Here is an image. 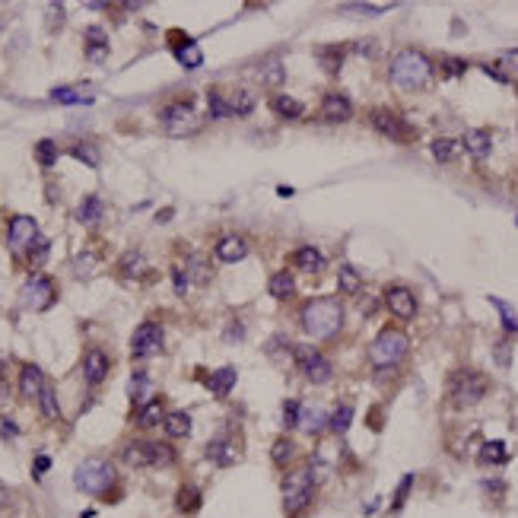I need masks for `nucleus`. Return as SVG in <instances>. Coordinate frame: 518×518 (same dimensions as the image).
<instances>
[{
    "instance_id": "ddd939ff",
    "label": "nucleus",
    "mask_w": 518,
    "mask_h": 518,
    "mask_svg": "<svg viewBox=\"0 0 518 518\" xmlns=\"http://www.w3.org/2000/svg\"><path fill=\"white\" fill-rule=\"evenodd\" d=\"M159 118H162V124L172 134H185V131L194 124V102L191 99H175V102H169V106L159 112Z\"/></svg>"
},
{
    "instance_id": "c85d7f7f",
    "label": "nucleus",
    "mask_w": 518,
    "mask_h": 518,
    "mask_svg": "<svg viewBox=\"0 0 518 518\" xmlns=\"http://www.w3.org/2000/svg\"><path fill=\"white\" fill-rule=\"evenodd\" d=\"M102 213H106V203H102V197L99 194H86L80 203V210H76V219L86 226H96L99 219H102Z\"/></svg>"
},
{
    "instance_id": "8fccbe9b",
    "label": "nucleus",
    "mask_w": 518,
    "mask_h": 518,
    "mask_svg": "<svg viewBox=\"0 0 518 518\" xmlns=\"http://www.w3.org/2000/svg\"><path fill=\"white\" fill-rule=\"evenodd\" d=\"M299 423H302V404H299V401H286V404H283V426L296 429Z\"/></svg>"
},
{
    "instance_id": "0e129e2a",
    "label": "nucleus",
    "mask_w": 518,
    "mask_h": 518,
    "mask_svg": "<svg viewBox=\"0 0 518 518\" xmlns=\"http://www.w3.org/2000/svg\"><path fill=\"white\" fill-rule=\"evenodd\" d=\"M483 74H490V76H493V80H499V83H509V76H506L503 70H496L493 64H483Z\"/></svg>"
},
{
    "instance_id": "9b49d317",
    "label": "nucleus",
    "mask_w": 518,
    "mask_h": 518,
    "mask_svg": "<svg viewBox=\"0 0 518 518\" xmlns=\"http://www.w3.org/2000/svg\"><path fill=\"white\" fill-rule=\"evenodd\" d=\"M38 239V223L32 217H26V213H19V217L10 219L7 226V245L13 255H23V251H29L32 245H35Z\"/></svg>"
},
{
    "instance_id": "a211bd4d",
    "label": "nucleus",
    "mask_w": 518,
    "mask_h": 518,
    "mask_svg": "<svg viewBox=\"0 0 518 518\" xmlns=\"http://www.w3.org/2000/svg\"><path fill=\"white\" fill-rule=\"evenodd\" d=\"M45 372L35 366V362H26L23 366V372H19V394H23L26 401H32L35 398L38 401V394H42V388H45Z\"/></svg>"
},
{
    "instance_id": "423d86ee",
    "label": "nucleus",
    "mask_w": 518,
    "mask_h": 518,
    "mask_svg": "<svg viewBox=\"0 0 518 518\" xmlns=\"http://www.w3.org/2000/svg\"><path fill=\"white\" fill-rule=\"evenodd\" d=\"M315 496V471L312 467H299V471L283 477V509L286 515L302 512Z\"/></svg>"
},
{
    "instance_id": "4d7b16f0",
    "label": "nucleus",
    "mask_w": 518,
    "mask_h": 518,
    "mask_svg": "<svg viewBox=\"0 0 518 518\" xmlns=\"http://www.w3.org/2000/svg\"><path fill=\"white\" fill-rule=\"evenodd\" d=\"M172 280H175V293H178V296L188 293L191 280H188V274H185V267H172Z\"/></svg>"
},
{
    "instance_id": "37998d69",
    "label": "nucleus",
    "mask_w": 518,
    "mask_h": 518,
    "mask_svg": "<svg viewBox=\"0 0 518 518\" xmlns=\"http://www.w3.org/2000/svg\"><path fill=\"white\" fill-rule=\"evenodd\" d=\"M350 423H353V407H350V404H337V410L331 413V420H328L331 433H346V429H350Z\"/></svg>"
},
{
    "instance_id": "7ed1b4c3",
    "label": "nucleus",
    "mask_w": 518,
    "mask_h": 518,
    "mask_svg": "<svg viewBox=\"0 0 518 518\" xmlns=\"http://www.w3.org/2000/svg\"><path fill=\"white\" fill-rule=\"evenodd\" d=\"M74 483H76V490H80V493H86V496H106L108 490L115 487V467H112V461L99 458V455L86 458L80 467H76Z\"/></svg>"
},
{
    "instance_id": "de8ad7c7",
    "label": "nucleus",
    "mask_w": 518,
    "mask_h": 518,
    "mask_svg": "<svg viewBox=\"0 0 518 518\" xmlns=\"http://www.w3.org/2000/svg\"><path fill=\"white\" fill-rule=\"evenodd\" d=\"M70 156H76L80 162L90 165V169H96V165H99V150L92 147V143H76L74 150H70Z\"/></svg>"
},
{
    "instance_id": "58836bf2",
    "label": "nucleus",
    "mask_w": 518,
    "mask_h": 518,
    "mask_svg": "<svg viewBox=\"0 0 518 518\" xmlns=\"http://www.w3.org/2000/svg\"><path fill=\"white\" fill-rule=\"evenodd\" d=\"M38 407H42V417H45V420H60L58 394H54L51 385H45V388H42V394H38Z\"/></svg>"
},
{
    "instance_id": "a878e982",
    "label": "nucleus",
    "mask_w": 518,
    "mask_h": 518,
    "mask_svg": "<svg viewBox=\"0 0 518 518\" xmlns=\"http://www.w3.org/2000/svg\"><path fill=\"white\" fill-rule=\"evenodd\" d=\"M293 261H296V267H299V271H308V274L324 271V255L318 251L315 245H302L299 251L293 255Z\"/></svg>"
},
{
    "instance_id": "f3484780",
    "label": "nucleus",
    "mask_w": 518,
    "mask_h": 518,
    "mask_svg": "<svg viewBox=\"0 0 518 518\" xmlns=\"http://www.w3.org/2000/svg\"><path fill=\"white\" fill-rule=\"evenodd\" d=\"M213 255L223 264H239L242 258L248 255V242L242 239V235H223V239L217 242V248H213Z\"/></svg>"
},
{
    "instance_id": "0eeeda50",
    "label": "nucleus",
    "mask_w": 518,
    "mask_h": 518,
    "mask_svg": "<svg viewBox=\"0 0 518 518\" xmlns=\"http://www.w3.org/2000/svg\"><path fill=\"white\" fill-rule=\"evenodd\" d=\"M487 391H490L487 376L471 372V369H458V372L449 378V394L458 407H471V404H477V401H483Z\"/></svg>"
},
{
    "instance_id": "4be33fe9",
    "label": "nucleus",
    "mask_w": 518,
    "mask_h": 518,
    "mask_svg": "<svg viewBox=\"0 0 518 518\" xmlns=\"http://www.w3.org/2000/svg\"><path fill=\"white\" fill-rule=\"evenodd\" d=\"M83 38H86V58H90V60H106V54H108V35H106V29H102V26H90Z\"/></svg>"
},
{
    "instance_id": "6e6552de",
    "label": "nucleus",
    "mask_w": 518,
    "mask_h": 518,
    "mask_svg": "<svg viewBox=\"0 0 518 518\" xmlns=\"http://www.w3.org/2000/svg\"><path fill=\"white\" fill-rule=\"evenodd\" d=\"M19 302H23L29 312H45V308H51L54 302H58V286H54L51 277L35 274V277H29L23 283V290H19Z\"/></svg>"
},
{
    "instance_id": "39448f33",
    "label": "nucleus",
    "mask_w": 518,
    "mask_h": 518,
    "mask_svg": "<svg viewBox=\"0 0 518 518\" xmlns=\"http://www.w3.org/2000/svg\"><path fill=\"white\" fill-rule=\"evenodd\" d=\"M407 346H410V340H407L404 331L385 328L382 334L372 340V346H369V360H372V366H378V369L398 366V362L407 356Z\"/></svg>"
},
{
    "instance_id": "052dcab7",
    "label": "nucleus",
    "mask_w": 518,
    "mask_h": 518,
    "mask_svg": "<svg viewBox=\"0 0 518 518\" xmlns=\"http://www.w3.org/2000/svg\"><path fill=\"white\" fill-rule=\"evenodd\" d=\"M48 467H51V458H48V455H38V458L32 461V474H35V477H42Z\"/></svg>"
},
{
    "instance_id": "c756f323",
    "label": "nucleus",
    "mask_w": 518,
    "mask_h": 518,
    "mask_svg": "<svg viewBox=\"0 0 518 518\" xmlns=\"http://www.w3.org/2000/svg\"><path fill=\"white\" fill-rule=\"evenodd\" d=\"M296 442L290 436H280V439H274V445H271V461L277 467H290L296 461Z\"/></svg>"
},
{
    "instance_id": "69168bd1",
    "label": "nucleus",
    "mask_w": 518,
    "mask_h": 518,
    "mask_svg": "<svg viewBox=\"0 0 518 518\" xmlns=\"http://www.w3.org/2000/svg\"><path fill=\"white\" fill-rule=\"evenodd\" d=\"M10 385H7V372H3V362H0V401H7Z\"/></svg>"
},
{
    "instance_id": "f03ea898",
    "label": "nucleus",
    "mask_w": 518,
    "mask_h": 518,
    "mask_svg": "<svg viewBox=\"0 0 518 518\" xmlns=\"http://www.w3.org/2000/svg\"><path fill=\"white\" fill-rule=\"evenodd\" d=\"M388 76L398 90L417 92L433 80V60H429L423 51H417V48H404V51H398L394 58H391Z\"/></svg>"
},
{
    "instance_id": "864d4df0",
    "label": "nucleus",
    "mask_w": 518,
    "mask_h": 518,
    "mask_svg": "<svg viewBox=\"0 0 518 518\" xmlns=\"http://www.w3.org/2000/svg\"><path fill=\"white\" fill-rule=\"evenodd\" d=\"M391 10V3H346L344 13H385Z\"/></svg>"
},
{
    "instance_id": "a19ab883",
    "label": "nucleus",
    "mask_w": 518,
    "mask_h": 518,
    "mask_svg": "<svg viewBox=\"0 0 518 518\" xmlns=\"http://www.w3.org/2000/svg\"><path fill=\"white\" fill-rule=\"evenodd\" d=\"M147 388H150V376H147V372H134V378H131V385H128V394L137 407L150 401L147 398Z\"/></svg>"
},
{
    "instance_id": "09e8293b",
    "label": "nucleus",
    "mask_w": 518,
    "mask_h": 518,
    "mask_svg": "<svg viewBox=\"0 0 518 518\" xmlns=\"http://www.w3.org/2000/svg\"><path fill=\"white\" fill-rule=\"evenodd\" d=\"M48 251H51V242H48V239H42V235H38V239H35V245L29 248V261H32V267H42V264L48 261Z\"/></svg>"
},
{
    "instance_id": "2f4dec72",
    "label": "nucleus",
    "mask_w": 518,
    "mask_h": 518,
    "mask_svg": "<svg viewBox=\"0 0 518 518\" xmlns=\"http://www.w3.org/2000/svg\"><path fill=\"white\" fill-rule=\"evenodd\" d=\"M185 274H188V280H191V283H197V286H207L213 280L210 264L203 261L201 255H191L188 258V267H185Z\"/></svg>"
},
{
    "instance_id": "5701e85b",
    "label": "nucleus",
    "mask_w": 518,
    "mask_h": 518,
    "mask_svg": "<svg viewBox=\"0 0 518 518\" xmlns=\"http://www.w3.org/2000/svg\"><path fill=\"white\" fill-rule=\"evenodd\" d=\"M461 143H465V150L471 153L474 159H487L490 150H493V143H490V134H487L483 128H471V131L465 134V140H461Z\"/></svg>"
},
{
    "instance_id": "5fc2aeb1",
    "label": "nucleus",
    "mask_w": 518,
    "mask_h": 518,
    "mask_svg": "<svg viewBox=\"0 0 518 518\" xmlns=\"http://www.w3.org/2000/svg\"><path fill=\"white\" fill-rule=\"evenodd\" d=\"M467 70V60H461V58H445L442 60V74L445 76H461Z\"/></svg>"
},
{
    "instance_id": "cd10ccee",
    "label": "nucleus",
    "mask_w": 518,
    "mask_h": 518,
    "mask_svg": "<svg viewBox=\"0 0 518 518\" xmlns=\"http://www.w3.org/2000/svg\"><path fill=\"white\" fill-rule=\"evenodd\" d=\"M201 490L191 487V483H185V487L178 490V496H175V509L181 512V515H197L201 512Z\"/></svg>"
},
{
    "instance_id": "473e14b6",
    "label": "nucleus",
    "mask_w": 518,
    "mask_h": 518,
    "mask_svg": "<svg viewBox=\"0 0 518 518\" xmlns=\"http://www.w3.org/2000/svg\"><path fill=\"white\" fill-rule=\"evenodd\" d=\"M318 64L324 67V74H340V67H344V48L337 45H328V48H318Z\"/></svg>"
},
{
    "instance_id": "6ab92c4d",
    "label": "nucleus",
    "mask_w": 518,
    "mask_h": 518,
    "mask_svg": "<svg viewBox=\"0 0 518 518\" xmlns=\"http://www.w3.org/2000/svg\"><path fill=\"white\" fill-rule=\"evenodd\" d=\"M165 417H169V413H165V401L162 398H150L147 404L137 407L134 420H137V426H140V429H153V426H162Z\"/></svg>"
},
{
    "instance_id": "1a4fd4ad",
    "label": "nucleus",
    "mask_w": 518,
    "mask_h": 518,
    "mask_svg": "<svg viewBox=\"0 0 518 518\" xmlns=\"http://www.w3.org/2000/svg\"><path fill=\"white\" fill-rule=\"evenodd\" d=\"M162 344H165L162 324L143 321L140 328L134 331V337H131V356H134V360H150V356H156L159 350H162Z\"/></svg>"
},
{
    "instance_id": "dca6fc26",
    "label": "nucleus",
    "mask_w": 518,
    "mask_h": 518,
    "mask_svg": "<svg viewBox=\"0 0 518 518\" xmlns=\"http://www.w3.org/2000/svg\"><path fill=\"white\" fill-rule=\"evenodd\" d=\"M321 115H324V121H331V124L350 121L353 118V102H350L344 92H328V96L321 99Z\"/></svg>"
},
{
    "instance_id": "f704fd0d",
    "label": "nucleus",
    "mask_w": 518,
    "mask_h": 518,
    "mask_svg": "<svg viewBox=\"0 0 518 518\" xmlns=\"http://www.w3.org/2000/svg\"><path fill=\"white\" fill-rule=\"evenodd\" d=\"M481 461H483V465H506V461H509V449H506V442H499V439L483 442Z\"/></svg>"
},
{
    "instance_id": "e2e57ef3",
    "label": "nucleus",
    "mask_w": 518,
    "mask_h": 518,
    "mask_svg": "<svg viewBox=\"0 0 518 518\" xmlns=\"http://www.w3.org/2000/svg\"><path fill=\"white\" fill-rule=\"evenodd\" d=\"M499 60H503L506 67L518 70V48H509V51H503V54H499Z\"/></svg>"
},
{
    "instance_id": "aec40b11",
    "label": "nucleus",
    "mask_w": 518,
    "mask_h": 518,
    "mask_svg": "<svg viewBox=\"0 0 518 518\" xmlns=\"http://www.w3.org/2000/svg\"><path fill=\"white\" fill-rule=\"evenodd\" d=\"M207 458L219 467H229L239 461V449H235L233 439H213V442L207 445Z\"/></svg>"
},
{
    "instance_id": "20e7f679",
    "label": "nucleus",
    "mask_w": 518,
    "mask_h": 518,
    "mask_svg": "<svg viewBox=\"0 0 518 518\" xmlns=\"http://www.w3.org/2000/svg\"><path fill=\"white\" fill-rule=\"evenodd\" d=\"M121 458L131 467H169L175 465V449L169 442H147V439H134L121 449Z\"/></svg>"
},
{
    "instance_id": "338daca9",
    "label": "nucleus",
    "mask_w": 518,
    "mask_h": 518,
    "mask_svg": "<svg viewBox=\"0 0 518 518\" xmlns=\"http://www.w3.org/2000/svg\"><path fill=\"white\" fill-rule=\"evenodd\" d=\"M7 506H10V490L0 483V509H7Z\"/></svg>"
},
{
    "instance_id": "f8f14e48",
    "label": "nucleus",
    "mask_w": 518,
    "mask_h": 518,
    "mask_svg": "<svg viewBox=\"0 0 518 518\" xmlns=\"http://www.w3.org/2000/svg\"><path fill=\"white\" fill-rule=\"evenodd\" d=\"M369 118H372V128H376L382 137H388V140H394V143L413 140V128L407 124L404 118H401V115L388 112V108H376Z\"/></svg>"
},
{
    "instance_id": "a18cd8bd",
    "label": "nucleus",
    "mask_w": 518,
    "mask_h": 518,
    "mask_svg": "<svg viewBox=\"0 0 518 518\" xmlns=\"http://www.w3.org/2000/svg\"><path fill=\"white\" fill-rule=\"evenodd\" d=\"M229 108H233V115H251V108H255V92L239 90L233 96V102H229Z\"/></svg>"
},
{
    "instance_id": "e433bc0d",
    "label": "nucleus",
    "mask_w": 518,
    "mask_h": 518,
    "mask_svg": "<svg viewBox=\"0 0 518 518\" xmlns=\"http://www.w3.org/2000/svg\"><path fill=\"white\" fill-rule=\"evenodd\" d=\"M207 112H210L213 121H219V118H229V115H233V108H229V99H226L223 92L210 90V92H207Z\"/></svg>"
},
{
    "instance_id": "9d476101",
    "label": "nucleus",
    "mask_w": 518,
    "mask_h": 518,
    "mask_svg": "<svg viewBox=\"0 0 518 518\" xmlns=\"http://www.w3.org/2000/svg\"><path fill=\"white\" fill-rule=\"evenodd\" d=\"M293 356L302 362V372L312 385H328L331 376H334V366H331L328 356H321L312 346H293Z\"/></svg>"
},
{
    "instance_id": "c9c22d12",
    "label": "nucleus",
    "mask_w": 518,
    "mask_h": 518,
    "mask_svg": "<svg viewBox=\"0 0 518 518\" xmlns=\"http://www.w3.org/2000/svg\"><path fill=\"white\" fill-rule=\"evenodd\" d=\"M429 150H433V159H436V162H451L455 153H458V140H451V137H436V140L429 143Z\"/></svg>"
},
{
    "instance_id": "774afa93",
    "label": "nucleus",
    "mask_w": 518,
    "mask_h": 518,
    "mask_svg": "<svg viewBox=\"0 0 518 518\" xmlns=\"http://www.w3.org/2000/svg\"><path fill=\"white\" fill-rule=\"evenodd\" d=\"M515 226H518V217H515Z\"/></svg>"
},
{
    "instance_id": "c03bdc74",
    "label": "nucleus",
    "mask_w": 518,
    "mask_h": 518,
    "mask_svg": "<svg viewBox=\"0 0 518 518\" xmlns=\"http://www.w3.org/2000/svg\"><path fill=\"white\" fill-rule=\"evenodd\" d=\"M35 162L42 165V169H51V165L58 162V143H54V140H38L35 143Z\"/></svg>"
},
{
    "instance_id": "6e6d98bb",
    "label": "nucleus",
    "mask_w": 518,
    "mask_h": 518,
    "mask_svg": "<svg viewBox=\"0 0 518 518\" xmlns=\"http://www.w3.org/2000/svg\"><path fill=\"white\" fill-rule=\"evenodd\" d=\"M496 362H499L503 369L512 366V344L509 340H499V344H496Z\"/></svg>"
},
{
    "instance_id": "4468645a",
    "label": "nucleus",
    "mask_w": 518,
    "mask_h": 518,
    "mask_svg": "<svg viewBox=\"0 0 518 518\" xmlns=\"http://www.w3.org/2000/svg\"><path fill=\"white\" fill-rule=\"evenodd\" d=\"M385 302H388L391 315L401 318V321H410V318L417 315V296H413L407 286H388Z\"/></svg>"
},
{
    "instance_id": "393cba45",
    "label": "nucleus",
    "mask_w": 518,
    "mask_h": 518,
    "mask_svg": "<svg viewBox=\"0 0 518 518\" xmlns=\"http://www.w3.org/2000/svg\"><path fill=\"white\" fill-rule=\"evenodd\" d=\"M267 293L274 299H293L296 296V277L290 271H277L271 280H267Z\"/></svg>"
},
{
    "instance_id": "2eb2a0df",
    "label": "nucleus",
    "mask_w": 518,
    "mask_h": 518,
    "mask_svg": "<svg viewBox=\"0 0 518 518\" xmlns=\"http://www.w3.org/2000/svg\"><path fill=\"white\" fill-rule=\"evenodd\" d=\"M108 372H112V360H108L106 350H99V346L86 350V356H83V378L90 385H99L106 382Z\"/></svg>"
},
{
    "instance_id": "bf43d9fd",
    "label": "nucleus",
    "mask_w": 518,
    "mask_h": 518,
    "mask_svg": "<svg viewBox=\"0 0 518 518\" xmlns=\"http://www.w3.org/2000/svg\"><path fill=\"white\" fill-rule=\"evenodd\" d=\"M0 436H3V439L10 442V439L19 436V426H16L13 420H7V417H3V420H0Z\"/></svg>"
},
{
    "instance_id": "3c124183",
    "label": "nucleus",
    "mask_w": 518,
    "mask_h": 518,
    "mask_svg": "<svg viewBox=\"0 0 518 518\" xmlns=\"http://www.w3.org/2000/svg\"><path fill=\"white\" fill-rule=\"evenodd\" d=\"M410 487H413V474H404V477H401V483H398V490H394V499H391V512H398L401 506L407 503V493H410Z\"/></svg>"
},
{
    "instance_id": "7c9ffc66",
    "label": "nucleus",
    "mask_w": 518,
    "mask_h": 518,
    "mask_svg": "<svg viewBox=\"0 0 518 518\" xmlns=\"http://www.w3.org/2000/svg\"><path fill=\"white\" fill-rule=\"evenodd\" d=\"M51 99L60 106H90L92 92L80 90V86H58V90H51Z\"/></svg>"
},
{
    "instance_id": "680f3d73",
    "label": "nucleus",
    "mask_w": 518,
    "mask_h": 518,
    "mask_svg": "<svg viewBox=\"0 0 518 518\" xmlns=\"http://www.w3.org/2000/svg\"><path fill=\"white\" fill-rule=\"evenodd\" d=\"M356 51L360 54H366V58H372V54L378 51V45H376V38H362L360 45H356Z\"/></svg>"
},
{
    "instance_id": "72a5a7b5",
    "label": "nucleus",
    "mask_w": 518,
    "mask_h": 518,
    "mask_svg": "<svg viewBox=\"0 0 518 518\" xmlns=\"http://www.w3.org/2000/svg\"><path fill=\"white\" fill-rule=\"evenodd\" d=\"M271 106H274V112L280 115V118H302V112H306V108H302V102H296L293 96H283V92H277V96L271 99Z\"/></svg>"
},
{
    "instance_id": "ea45409f",
    "label": "nucleus",
    "mask_w": 518,
    "mask_h": 518,
    "mask_svg": "<svg viewBox=\"0 0 518 518\" xmlns=\"http://www.w3.org/2000/svg\"><path fill=\"white\" fill-rule=\"evenodd\" d=\"M337 286H340V293H346V296H356L362 290V280H360V274L353 271V267H340V274H337Z\"/></svg>"
},
{
    "instance_id": "603ef678",
    "label": "nucleus",
    "mask_w": 518,
    "mask_h": 518,
    "mask_svg": "<svg viewBox=\"0 0 518 518\" xmlns=\"http://www.w3.org/2000/svg\"><path fill=\"white\" fill-rule=\"evenodd\" d=\"M283 64L280 60H271V64H264V70H261V80L267 83V86H280L283 83Z\"/></svg>"
},
{
    "instance_id": "412c9836",
    "label": "nucleus",
    "mask_w": 518,
    "mask_h": 518,
    "mask_svg": "<svg viewBox=\"0 0 518 518\" xmlns=\"http://www.w3.org/2000/svg\"><path fill=\"white\" fill-rule=\"evenodd\" d=\"M172 54L181 67H188V70L203 64V54H201V48H197V42H191V38H185V35H181V42H172Z\"/></svg>"
},
{
    "instance_id": "b1692460",
    "label": "nucleus",
    "mask_w": 518,
    "mask_h": 518,
    "mask_svg": "<svg viewBox=\"0 0 518 518\" xmlns=\"http://www.w3.org/2000/svg\"><path fill=\"white\" fill-rule=\"evenodd\" d=\"M203 382H207V388H210L217 398H226V394L235 388V369L233 366H223V369H217V372H210Z\"/></svg>"
},
{
    "instance_id": "bb28decb",
    "label": "nucleus",
    "mask_w": 518,
    "mask_h": 518,
    "mask_svg": "<svg viewBox=\"0 0 518 518\" xmlns=\"http://www.w3.org/2000/svg\"><path fill=\"white\" fill-rule=\"evenodd\" d=\"M162 429H165V436H169V439H185V436H191V413L172 410L169 417H165Z\"/></svg>"
},
{
    "instance_id": "13d9d810",
    "label": "nucleus",
    "mask_w": 518,
    "mask_h": 518,
    "mask_svg": "<svg viewBox=\"0 0 518 518\" xmlns=\"http://www.w3.org/2000/svg\"><path fill=\"white\" fill-rule=\"evenodd\" d=\"M92 267H96V258H92V255H80V258H76V274H80V277H90Z\"/></svg>"
},
{
    "instance_id": "4c0bfd02",
    "label": "nucleus",
    "mask_w": 518,
    "mask_h": 518,
    "mask_svg": "<svg viewBox=\"0 0 518 518\" xmlns=\"http://www.w3.org/2000/svg\"><path fill=\"white\" fill-rule=\"evenodd\" d=\"M143 267H147V258H143V251H137V248L124 251V258L118 261V271H121V274H128V277H137Z\"/></svg>"
},
{
    "instance_id": "f257e3e1",
    "label": "nucleus",
    "mask_w": 518,
    "mask_h": 518,
    "mask_svg": "<svg viewBox=\"0 0 518 518\" xmlns=\"http://www.w3.org/2000/svg\"><path fill=\"white\" fill-rule=\"evenodd\" d=\"M299 321L308 337L328 340L344 328V306H340V299H331V296L308 299L299 312Z\"/></svg>"
},
{
    "instance_id": "49530a36",
    "label": "nucleus",
    "mask_w": 518,
    "mask_h": 518,
    "mask_svg": "<svg viewBox=\"0 0 518 518\" xmlns=\"http://www.w3.org/2000/svg\"><path fill=\"white\" fill-rule=\"evenodd\" d=\"M490 302H493V306L499 308V315H503V328L509 331V334H515V331H518V315H515V312H512V308L506 306V302L499 299V296H490Z\"/></svg>"
},
{
    "instance_id": "79ce46f5",
    "label": "nucleus",
    "mask_w": 518,
    "mask_h": 518,
    "mask_svg": "<svg viewBox=\"0 0 518 518\" xmlns=\"http://www.w3.org/2000/svg\"><path fill=\"white\" fill-rule=\"evenodd\" d=\"M328 420H331V417H324V410H321V404H318V401H312V404L302 407V423H306L312 433H318V429H321Z\"/></svg>"
}]
</instances>
